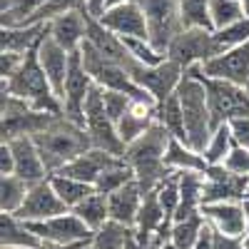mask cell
I'll return each instance as SVG.
<instances>
[{
  "mask_svg": "<svg viewBox=\"0 0 249 249\" xmlns=\"http://www.w3.org/2000/svg\"><path fill=\"white\" fill-rule=\"evenodd\" d=\"M170 140L172 135L160 122H155L147 132L130 142L124 150V160L135 170V179L142 187V192L157 190V184L167 177L170 167L164 164V152L170 147Z\"/></svg>",
  "mask_w": 249,
  "mask_h": 249,
  "instance_id": "obj_1",
  "label": "cell"
},
{
  "mask_svg": "<svg viewBox=\"0 0 249 249\" xmlns=\"http://www.w3.org/2000/svg\"><path fill=\"white\" fill-rule=\"evenodd\" d=\"M33 140H35L40 157H43L50 175L62 170L68 162H72L75 157H80L82 152H88L92 147L85 124H77V122L68 120L65 115H60L48 130L37 132Z\"/></svg>",
  "mask_w": 249,
  "mask_h": 249,
  "instance_id": "obj_2",
  "label": "cell"
},
{
  "mask_svg": "<svg viewBox=\"0 0 249 249\" xmlns=\"http://www.w3.org/2000/svg\"><path fill=\"white\" fill-rule=\"evenodd\" d=\"M37 48L40 45H35L30 53H25L23 65H20L8 80H3V92H10L20 100L30 102V105L37 107V110L62 115V100L55 95L50 80H48V75L43 70Z\"/></svg>",
  "mask_w": 249,
  "mask_h": 249,
  "instance_id": "obj_3",
  "label": "cell"
},
{
  "mask_svg": "<svg viewBox=\"0 0 249 249\" xmlns=\"http://www.w3.org/2000/svg\"><path fill=\"white\" fill-rule=\"evenodd\" d=\"M179 102H182V112H184V127H187V144L195 147L197 152H204L207 142L212 137V112H210V102H207V90L202 85V80L197 72L190 68L184 70V77L177 88Z\"/></svg>",
  "mask_w": 249,
  "mask_h": 249,
  "instance_id": "obj_4",
  "label": "cell"
},
{
  "mask_svg": "<svg viewBox=\"0 0 249 249\" xmlns=\"http://www.w3.org/2000/svg\"><path fill=\"white\" fill-rule=\"evenodd\" d=\"M80 55H82V65H85V70L92 75L95 85H100L102 90H120V92H127L137 102L157 105V100L135 82V77L130 75L127 68H122L120 62H115V60L105 57L102 53H97L88 40L80 45Z\"/></svg>",
  "mask_w": 249,
  "mask_h": 249,
  "instance_id": "obj_5",
  "label": "cell"
},
{
  "mask_svg": "<svg viewBox=\"0 0 249 249\" xmlns=\"http://www.w3.org/2000/svg\"><path fill=\"white\" fill-rule=\"evenodd\" d=\"M192 70L197 72V77L202 80V85L207 90V102H210L214 127L222 122L249 117V95H247L244 85H237V82H230V80H219V77H210L202 72V68H192Z\"/></svg>",
  "mask_w": 249,
  "mask_h": 249,
  "instance_id": "obj_6",
  "label": "cell"
},
{
  "mask_svg": "<svg viewBox=\"0 0 249 249\" xmlns=\"http://www.w3.org/2000/svg\"><path fill=\"white\" fill-rule=\"evenodd\" d=\"M60 115L45 112L33 107L30 102L20 100L10 92H3V122H0V132L3 140H15V137H35L37 132L48 130Z\"/></svg>",
  "mask_w": 249,
  "mask_h": 249,
  "instance_id": "obj_7",
  "label": "cell"
},
{
  "mask_svg": "<svg viewBox=\"0 0 249 249\" xmlns=\"http://www.w3.org/2000/svg\"><path fill=\"white\" fill-rule=\"evenodd\" d=\"M85 130L90 135L92 147L112 152L117 157H124L127 144L122 142V137L117 132V124L112 122V117L105 112V102H102V88L100 85H95L90 90L88 102H85Z\"/></svg>",
  "mask_w": 249,
  "mask_h": 249,
  "instance_id": "obj_8",
  "label": "cell"
},
{
  "mask_svg": "<svg viewBox=\"0 0 249 249\" xmlns=\"http://www.w3.org/2000/svg\"><path fill=\"white\" fill-rule=\"evenodd\" d=\"M219 55V48L214 43V30L207 28H182L167 48V57L175 60L179 68H202L204 62Z\"/></svg>",
  "mask_w": 249,
  "mask_h": 249,
  "instance_id": "obj_9",
  "label": "cell"
},
{
  "mask_svg": "<svg viewBox=\"0 0 249 249\" xmlns=\"http://www.w3.org/2000/svg\"><path fill=\"white\" fill-rule=\"evenodd\" d=\"M147 15L150 25V43L167 55V48L175 35L184 28L179 15V0H137Z\"/></svg>",
  "mask_w": 249,
  "mask_h": 249,
  "instance_id": "obj_10",
  "label": "cell"
},
{
  "mask_svg": "<svg viewBox=\"0 0 249 249\" xmlns=\"http://www.w3.org/2000/svg\"><path fill=\"white\" fill-rule=\"evenodd\" d=\"M92 88L95 80L82 65L80 50L70 53V70L65 80V92H62V115L77 124H85V102Z\"/></svg>",
  "mask_w": 249,
  "mask_h": 249,
  "instance_id": "obj_11",
  "label": "cell"
},
{
  "mask_svg": "<svg viewBox=\"0 0 249 249\" xmlns=\"http://www.w3.org/2000/svg\"><path fill=\"white\" fill-rule=\"evenodd\" d=\"M28 227L40 237V242L75 244V242H92V237H95V232L72 210L70 212H62L57 217H50V219L28 222Z\"/></svg>",
  "mask_w": 249,
  "mask_h": 249,
  "instance_id": "obj_12",
  "label": "cell"
},
{
  "mask_svg": "<svg viewBox=\"0 0 249 249\" xmlns=\"http://www.w3.org/2000/svg\"><path fill=\"white\" fill-rule=\"evenodd\" d=\"M132 77H135V82L140 88H144L157 102H162L172 92H177L179 82L184 77V68H179L175 60L164 57L162 62H157V65H137Z\"/></svg>",
  "mask_w": 249,
  "mask_h": 249,
  "instance_id": "obj_13",
  "label": "cell"
},
{
  "mask_svg": "<svg viewBox=\"0 0 249 249\" xmlns=\"http://www.w3.org/2000/svg\"><path fill=\"white\" fill-rule=\"evenodd\" d=\"M249 190V177L247 175H234L224 167V164H210L204 172V192H202V204L212 202H244Z\"/></svg>",
  "mask_w": 249,
  "mask_h": 249,
  "instance_id": "obj_14",
  "label": "cell"
},
{
  "mask_svg": "<svg viewBox=\"0 0 249 249\" xmlns=\"http://www.w3.org/2000/svg\"><path fill=\"white\" fill-rule=\"evenodd\" d=\"M62 212H70V207L60 199V195L55 192L50 177H45V179L30 184L25 202H23V207H20L15 214L23 219V222H37V219L57 217Z\"/></svg>",
  "mask_w": 249,
  "mask_h": 249,
  "instance_id": "obj_15",
  "label": "cell"
},
{
  "mask_svg": "<svg viewBox=\"0 0 249 249\" xmlns=\"http://www.w3.org/2000/svg\"><path fill=\"white\" fill-rule=\"evenodd\" d=\"M100 23L107 30H112L120 37H142L150 40V25L147 15H144L142 5L137 0H127L120 5H110L105 13L100 15Z\"/></svg>",
  "mask_w": 249,
  "mask_h": 249,
  "instance_id": "obj_16",
  "label": "cell"
},
{
  "mask_svg": "<svg viewBox=\"0 0 249 249\" xmlns=\"http://www.w3.org/2000/svg\"><path fill=\"white\" fill-rule=\"evenodd\" d=\"M202 72L210 77L230 80L237 85H247L249 80V40L237 48H230L202 65Z\"/></svg>",
  "mask_w": 249,
  "mask_h": 249,
  "instance_id": "obj_17",
  "label": "cell"
},
{
  "mask_svg": "<svg viewBox=\"0 0 249 249\" xmlns=\"http://www.w3.org/2000/svg\"><path fill=\"white\" fill-rule=\"evenodd\" d=\"M202 214L207 224L217 232L244 237L247 230V204L244 202H212L202 204Z\"/></svg>",
  "mask_w": 249,
  "mask_h": 249,
  "instance_id": "obj_18",
  "label": "cell"
},
{
  "mask_svg": "<svg viewBox=\"0 0 249 249\" xmlns=\"http://www.w3.org/2000/svg\"><path fill=\"white\" fill-rule=\"evenodd\" d=\"M3 142H8L10 150H13V160H15V172L13 175L23 177L30 184L50 177L33 137H15V140H3Z\"/></svg>",
  "mask_w": 249,
  "mask_h": 249,
  "instance_id": "obj_19",
  "label": "cell"
},
{
  "mask_svg": "<svg viewBox=\"0 0 249 249\" xmlns=\"http://www.w3.org/2000/svg\"><path fill=\"white\" fill-rule=\"evenodd\" d=\"M122 157L112 155V152H105V150H97V147H90L88 152H82L80 157H75L72 162H68L62 170H57V175H68V177H75V179H82L88 184H95L100 179V175L105 172L107 167L117 164ZM55 175V172H53Z\"/></svg>",
  "mask_w": 249,
  "mask_h": 249,
  "instance_id": "obj_20",
  "label": "cell"
},
{
  "mask_svg": "<svg viewBox=\"0 0 249 249\" xmlns=\"http://www.w3.org/2000/svg\"><path fill=\"white\" fill-rule=\"evenodd\" d=\"M40 62H43V70L50 80V85L55 90V95L62 100V92H65V80H68V70H70V53L62 48L60 43L50 37V33L43 37V43L37 48Z\"/></svg>",
  "mask_w": 249,
  "mask_h": 249,
  "instance_id": "obj_21",
  "label": "cell"
},
{
  "mask_svg": "<svg viewBox=\"0 0 249 249\" xmlns=\"http://www.w3.org/2000/svg\"><path fill=\"white\" fill-rule=\"evenodd\" d=\"M50 37L55 43H60L68 53L80 50V45L85 43V35H88V10H72L65 13L55 20H50Z\"/></svg>",
  "mask_w": 249,
  "mask_h": 249,
  "instance_id": "obj_22",
  "label": "cell"
},
{
  "mask_svg": "<svg viewBox=\"0 0 249 249\" xmlns=\"http://www.w3.org/2000/svg\"><path fill=\"white\" fill-rule=\"evenodd\" d=\"M50 23H33V25H3L0 28V50H10L25 55L35 45L43 43Z\"/></svg>",
  "mask_w": 249,
  "mask_h": 249,
  "instance_id": "obj_23",
  "label": "cell"
},
{
  "mask_svg": "<svg viewBox=\"0 0 249 249\" xmlns=\"http://www.w3.org/2000/svg\"><path fill=\"white\" fill-rule=\"evenodd\" d=\"M142 199H144V192H142V187L137 184V179L127 182L124 187H120L117 192L107 195V204H110V219L135 227L137 214H140V207H142Z\"/></svg>",
  "mask_w": 249,
  "mask_h": 249,
  "instance_id": "obj_24",
  "label": "cell"
},
{
  "mask_svg": "<svg viewBox=\"0 0 249 249\" xmlns=\"http://www.w3.org/2000/svg\"><path fill=\"white\" fill-rule=\"evenodd\" d=\"M157 122V105H147V102H132V107L117 120V132L124 144L135 142L140 135H144L152 124Z\"/></svg>",
  "mask_w": 249,
  "mask_h": 249,
  "instance_id": "obj_25",
  "label": "cell"
},
{
  "mask_svg": "<svg viewBox=\"0 0 249 249\" xmlns=\"http://www.w3.org/2000/svg\"><path fill=\"white\" fill-rule=\"evenodd\" d=\"M0 244L3 247H30L37 249L40 247V237L28 227V222H23L13 212H3L0 217Z\"/></svg>",
  "mask_w": 249,
  "mask_h": 249,
  "instance_id": "obj_26",
  "label": "cell"
},
{
  "mask_svg": "<svg viewBox=\"0 0 249 249\" xmlns=\"http://www.w3.org/2000/svg\"><path fill=\"white\" fill-rule=\"evenodd\" d=\"M135 242H140L135 227L122 224V222H115V219H107V222L95 232V237H92V249H127V247H132Z\"/></svg>",
  "mask_w": 249,
  "mask_h": 249,
  "instance_id": "obj_27",
  "label": "cell"
},
{
  "mask_svg": "<svg viewBox=\"0 0 249 249\" xmlns=\"http://www.w3.org/2000/svg\"><path fill=\"white\" fill-rule=\"evenodd\" d=\"M164 164L170 170H195V172H207L210 170V162L204 160L202 152H197L195 147H190L187 142L172 137L170 147L164 152Z\"/></svg>",
  "mask_w": 249,
  "mask_h": 249,
  "instance_id": "obj_28",
  "label": "cell"
},
{
  "mask_svg": "<svg viewBox=\"0 0 249 249\" xmlns=\"http://www.w3.org/2000/svg\"><path fill=\"white\" fill-rule=\"evenodd\" d=\"M157 122H160L172 137L187 142L184 112H182V102H179V95H177V92H172L167 100L157 102Z\"/></svg>",
  "mask_w": 249,
  "mask_h": 249,
  "instance_id": "obj_29",
  "label": "cell"
},
{
  "mask_svg": "<svg viewBox=\"0 0 249 249\" xmlns=\"http://www.w3.org/2000/svg\"><path fill=\"white\" fill-rule=\"evenodd\" d=\"M82 222H85L92 232H97L102 224H105L110 219V204H107V195H102V192H92L90 197L82 199L75 210H72Z\"/></svg>",
  "mask_w": 249,
  "mask_h": 249,
  "instance_id": "obj_30",
  "label": "cell"
},
{
  "mask_svg": "<svg viewBox=\"0 0 249 249\" xmlns=\"http://www.w3.org/2000/svg\"><path fill=\"white\" fill-rule=\"evenodd\" d=\"M50 182L55 187V192L60 195V199L65 202L70 210H75V207L90 197L95 192V184H88V182H82V179H75V177H68V175H50Z\"/></svg>",
  "mask_w": 249,
  "mask_h": 249,
  "instance_id": "obj_31",
  "label": "cell"
},
{
  "mask_svg": "<svg viewBox=\"0 0 249 249\" xmlns=\"http://www.w3.org/2000/svg\"><path fill=\"white\" fill-rule=\"evenodd\" d=\"M28 190H30V182H25L23 177L3 175V179H0V210L15 214L20 207H23Z\"/></svg>",
  "mask_w": 249,
  "mask_h": 249,
  "instance_id": "obj_32",
  "label": "cell"
},
{
  "mask_svg": "<svg viewBox=\"0 0 249 249\" xmlns=\"http://www.w3.org/2000/svg\"><path fill=\"white\" fill-rule=\"evenodd\" d=\"M207 227L204 214H195L190 219H182V222H172V230H170V242L175 244V249H192L202 234V230Z\"/></svg>",
  "mask_w": 249,
  "mask_h": 249,
  "instance_id": "obj_33",
  "label": "cell"
},
{
  "mask_svg": "<svg viewBox=\"0 0 249 249\" xmlns=\"http://www.w3.org/2000/svg\"><path fill=\"white\" fill-rule=\"evenodd\" d=\"M234 147V135H232V127H230V122H222L217 124V127L212 130V137L210 142H207V147H204V160L210 162V164H222L227 160V155L232 152Z\"/></svg>",
  "mask_w": 249,
  "mask_h": 249,
  "instance_id": "obj_34",
  "label": "cell"
},
{
  "mask_svg": "<svg viewBox=\"0 0 249 249\" xmlns=\"http://www.w3.org/2000/svg\"><path fill=\"white\" fill-rule=\"evenodd\" d=\"M48 0H0V23L3 25H23Z\"/></svg>",
  "mask_w": 249,
  "mask_h": 249,
  "instance_id": "obj_35",
  "label": "cell"
},
{
  "mask_svg": "<svg viewBox=\"0 0 249 249\" xmlns=\"http://www.w3.org/2000/svg\"><path fill=\"white\" fill-rule=\"evenodd\" d=\"M132 179H135V170L130 167V162L122 157L117 164H112V167H107L105 172L100 175V179L95 182V190L102 192V195H112V192H117L120 187H124Z\"/></svg>",
  "mask_w": 249,
  "mask_h": 249,
  "instance_id": "obj_36",
  "label": "cell"
},
{
  "mask_svg": "<svg viewBox=\"0 0 249 249\" xmlns=\"http://www.w3.org/2000/svg\"><path fill=\"white\" fill-rule=\"evenodd\" d=\"M244 15L247 13H244L242 0H210V18H212L214 30H222L227 25L237 23Z\"/></svg>",
  "mask_w": 249,
  "mask_h": 249,
  "instance_id": "obj_37",
  "label": "cell"
},
{
  "mask_svg": "<svg viewBox=\"0 0 249 249\" xmlns=\"http://www.w3.org/2000/svg\"><path fill=\"white\" fill-rule=\"evenodd\" d=\"M179 15H182V25L184 28H212V18H210V0H179Z\"/></svg>",
  "mask_w": 249,
  "mask_h": 249,
  "instance_id": "obj_38",
  "label": "cell"
},
{
  "mask_svg": "<svg viewBox=\"0 0 249 249\" xmlns=\"http://www.w3.org/2000/svg\"><path fill=\"white\" fill-rule=\"evenodd\" d=\"M72 10H88V3L85 0H48V3L40 8L35 15H30L23 25H33V23H50V20L65 15V13H72ZM90 13V10H88Z\"/></svg>",
  "mask_w": 249,
  "mask_h": 249,
  "instance_id": "obj_39",
  "label": "cell"
},
{
  "mask_svg": "<svg viewBox=\"0 0 249 249\" xmlns=\"http://www.w3.org/2000/svg\"><path fill=\"white\" fill-rule=\"evenodd\" d=\"M122 43L127 45V50L132 53V57L137 62H142V65H157V62H162L164 55L162 50H157L150 40H142V37H122Z\"/></svg>",
  "mask_w": 249,
  "mask_h": 249,
  "instance_id": "obj_40",
  "label": "cell"
},
{
  "mask_svg": "<svg viewBox=\"0 0 249 249\" xmlns=\"http://www.w3.org/2000/svg\"><path fill=\"white\" fill-rule=\"evenodd\" d=\"M102 102H105V112L112 117V122L117 124V120L132 107V97L127 92H120V90H102Z\"/></svg>",
  "mask_w": 249,
  "mask_h": 249,
  "instance_id": "obj_41",
  "label": "cell"
},
{
  "mask_svg": "<svg viewBox=\"0 0 249 249\" xmlns=\"http://www.w3.org/2000/svg\"><path fill=\"white\" fill-rule=\"evenodd\" d=\"M222 164H224L230 172H234V175H247V177H249V150L234 142L232 152L227 155V160H224Z\"/></svg>",
  "mask_w": 249,
  "mask_h": 249,
  "instance_id": "obj_42",
  "label": "cell"
},
{
  "mask_svg": "<svg viewBox=\"0 0 249 249\" xmlns=\"http://www.w3.org/2000/svg\"><path fill=\"white\" fill-rule=\"evenodd\" d=\"M23 60H25V55H20V53L0 50V77L8 80L20 65H23Z\"/></svg>",
  "mask_w": 249,
  "mask_h": 249,
  "instance_id": "obj_43",
  "label": "cell"
},
{
  "mask_svg": "<svg viewBox=\"0 0 249 249\" xmlns=\"http://www.w3.org/2000/svg\"><path fill=\"white\" fill-rule=\"evenodd\" d=\"M212 249H244V237L224 234L212 230Z\"/></svg>",
  "mask_w": 249,
  "mask_h": 249,
  "instance_id": "obj_44",
  "label": "cell"
},
{
  "mask_svg": "<svg viewBox=\"0 0 249 249\" xmlns=\"http://www.w3.org/2000/svg\"><path fill=\"white\" fill-rule=\"evenodd\" d=\"M230 127H232L234 142L249 150V117H239V120H232V122H230Z\"/></svg>",
  "mask_w": 249,
  "mask_h": 249,
  "instance_id": "obj_45",
  "label": "cell"
},
{
  "mask_svg": "<svg viewBox=\"0 0 249 249\" xmlns=\"http://www.w3.org/2000/svg\"><path fill=\"white\" fill-rule=\"evenodd\" d=\"M13 172H15L13 150H10L8 142H3V144H0V175H13Z\"/></svg>",
  "mask_w": 249,
  "mask_h": 249,
  "instance_id": "obj_46",
  "label": "cell"
},
{
  "mask_svg": "<svg viewBox=\"0 0 249 249\" xmlns=\"http://www.w3.org/2000/svg\"><path fill=\"white\" fill-rule=\"evenodd\" d=\"M90 242H75V244H62V242H40L37 249H82Z\"/></svg>",
  "mask_w": 249,
  "mask_h": 249,
  "instance_id": "obj_47",
  "label": "cell"
},
{
  "mask_svg": "<svg viewBox=\"0 0 249 249\" xmlns=\"http://www.w3.org/2000/svg\"><path fill=\"white\" fill-rule=\"evenodd\" d=\"M192 249H212V227L210 224L202 230V234H199V239H197V244Z\"/></svg>",
  "mask_w": 249,
  "mask_h": 249,
  "instance_id": "obj_48",
  "label": "cell"
},
{
  "mask_svg": "<svg viewBox=\"0 0 249 249\" xmlns=\"http://www.w3.org/2000/svg\"><path fill=\"white\" fill-rule=\"evenodd\" d=\"M85 3H88L90 15H95V18H100L102 13H105V8H107V0H85Z\"/></svg>",
  "mask_w": 249,
  "mask_h": 249,
  "instance_id": "obj_49",
  "label": "cell"
},
{
  "mask_svg": "<svg viewBox=\"0 0 249 249\" xmlns=\"http://www.w3.org/2000/svg\"><path fill=\"white\" fill-rule=\"evenodd\" d=\"M247 204V202H244ZM244 249H249V204H247V230H244Z\"/></svg>",
  "mask_w": 249,
  "mask_h": 249,
  "instance_id": "obj_50",
  "label": "cell"
},
{
  "mask_svg": "<svg viewBox=\"0 0 249 249\" xmlns=\"http://www.w3.org/2000/svg\"><path fill=\"white\" fill-rule=\"evenodd\" d=\"M120 3H127V0H107V8H110V5H120ZM107 8H105V10H107Z\"/></svg>",
  "mask_w": 249,
  "mask_h": 249,
  "instance_id": "obj_51",
  "label": "cell"
},
{
  "mask_svg": "<svg viewBox=\"0 0 249 249\" xmlns=\"http://www.w3.org/2000/svg\"><path fill=\"white\" fill-rule=\"evenodd\" d=\"M127 249H144V244H142V242H135V244H132V247H127Z\"/></svg>",
  "mask_w": 249,
  "mask_h": 249,
  "instance_id": "obj_52",
  "label": "cell"
},
{
  "mask_svg": "<svg viewBox=\"0 0 249 249\" xmlns=\"http://www.w3.org/2000/svg\"><path fill=\"white\" fill-rule=\"evenodd\" d=\"M242 5H244V13L249 15V0H242Z\"/></svg>",
  "mask_w": 249,
  "mask_h": 249,
  "instance_id": "obj_53",
  "label": "cell"
},
{
  "mask_svg": "<svg viewBox=\"0 0 249 249\" xmlns=\"http://www.w3.org/2000/svg\"><path fill=\"white\" fill-rule=\"evenodd\" d=\"M162 249H175V244H172V242H164V244H162Z\"/></svg>",
  "mask_w": 249,
  "mask_h": 249,
  "instance_id": "obj_54",
  "label": "cell"
},
{
  "mask_svg": "<svg viewBox=\"0 0 249 249\" xmlns=\"http://www.w3.org/2000/svg\"><path fill=\"white\" fill-rule=\"evenodd\" d=\"M3 249H30V247H3Z\"/></svg>",
  "mask_w": 249,
  "mask_h": 249,
  "instance_id": "obj_55",
  "label": "cell"
},
{
  "mask_svg": "<svg viewBox=\"0 0 249 249\" xmlns=\"http://www.w3.org/2000/svg\"><path fill=\"white\" fill-rule=\"evenodd\" d=\"M244 90H247V95H249V80H247V85H244Z\"/></svg>",
  "mask_w": 249,
  "mask_h": 249,
  "instance_id": "obj_56",
  "label": "cell"
},
{
  "mask_svg": "<svg viewBox=\"0 0 249 249\" xmlns=\"http://www.w3.org/2000/svg\"><path fill=\"white\" fill-rule=\"evenodd\" d=\"M244 202H247V204H249V190H247V197H244Z\"/></svg>",
  "mask_w": 249,
  "mask_h": 249,
  "instance_id": "obj_57",
  "label": "cell"
},
{
  "mask_svg": "<svg viewBox=\"0 0 249 249\" xmlns=\"http://www.w3.org/2000/svg\"><path fill=\"white\" fill-rule=\"evenodd\" d=\"M82 249H92V242H90V244H88V247H82Z\"/></svg>",
  "mask_w": 249,
  "mask_h": 249,
  "instance_id": "obj_58",
  "label": "cell"
}]
</instances>
